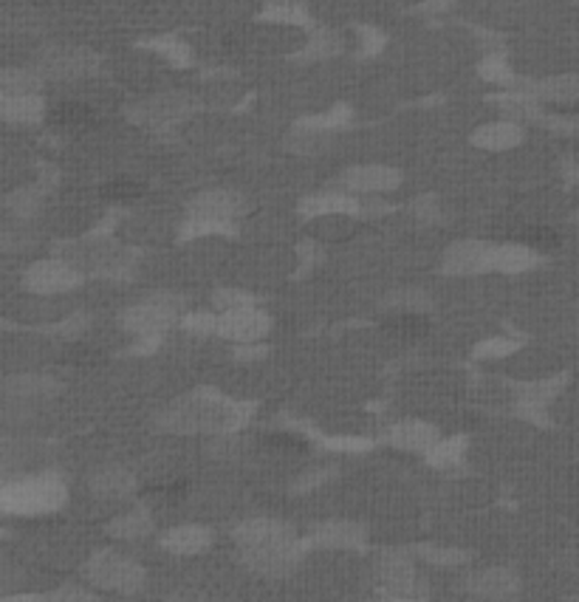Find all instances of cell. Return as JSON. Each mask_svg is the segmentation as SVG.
<instances>
[{"label": "cell", "mask_w": 579, "mask_h": 602, "mask_svg": "<svg viewBox=\"0 0 579 602\" xmlns=\"http://www.w3.org/2000/svg\"><path fill=\"white\" fill-rule=\"evenodd\" d=\"M69 501V490L55 472L26 475L7 481L0 492V509L7 515H46L57 513Z\"/></svg>", "instance_id": "cell-2"}, {"label": "cell", "mask_w": 579, "mask_h": 602, "mask_svg": "<svg viewBox=\"0 0 579 602\" xmlns=\"http://www.w3.org/2000/svg\"><path fill=\"white\" fill-rule=\"evenodd\" d=\"M0 117L12 125H35L46 117V103L40 94H3Z\"/></svg>", "instance_id": "cell-21"}, {"label": "cell", "mask_w": 579, "mask_h": 602, "mask_svg": "<svg viewBox=\"0 0 579 602\" xmlns=\"http://www.w3.org/2000/svg\"><path fill=\"white\" fill-rule=\"evenodd\" d=\"M7 207L23 221V218H28V215L40 207V190H17V193H12L7 198Z\"/></svg>", "instance_id": "cell-40"}, {"label": "cell", "mask_w": 579, "mask_h": 602, "mask_svg": "<svg viewBox=\"0 0 579 602\" xmlns=\"http://www.w3.org/2000/svg\"><path fill=\"white\" fill-rule=\"evenodd\" d=\"M348 119H351V111H348V105H337L328 113H319V117H305L300 119L297 125L300 128H311V131H323V133H334L339 128L346 125Z\"/></svg>", "instance_id": "cell-34"}, {"label": "cell", "mask_w": 579, "mask_h": 602, "mask_svg": "<svg viewBox=\"0 0 579 602\" xmlns=\"http://www.w3.org/2000/svg\"><path fill=\"white\" fill-rule=\"evenodd\" d=\"M342 51V37L334 35V32H314L311 40L305 43V49L300 51V60H328V57L339 55Z\"/></svg>", "instance_id": "cell-32"}, {"label": "cell", "mask_w": 579, "mask_h": 602, "mask_svg": "<svg viewBox=\"0 0 579 602\" xmlns=\"http://www.w3.org/2000/svg\"><path fill=\"white\" fill-rule=\"evenodd\" d=\"M232 221H215V218H195L190 215L184 227L179 229L181 241H198L207 236H232Z\"/></svg>", "instance_id": "cell-30"}, {"label": "cell", "mask_w": 579, "mask_h": 602, "mask_svg": "<svg viewBox=\"0 0 579 602\" xmlns=\"http://www.w3.org/2000/svg\"><path fill=\"white\" fill-rule=\"evenodd\" d=\"M339 190L353 195H373V193H390L401 184V173L396 167L387 165H359L348 167L346 173L337 179Z\"/></svg>", "instance_id": "cell-10"}, {"label": "cell", "mask_w": 579, "mask_h": 602, "mask_svg": "<svg viewBox=\"0 0 579 602\" xmlns=\"http://www.w3.org/2000/svg\"><path fill=\"white\" fill-rule=\"evenodd\" d=\"M218 323H221V314H213V312H190L184 314V320H181L184 332L195 334V337L218 334Z\"/></svg>", "instance_id": "cell-36"}, {"label": "cell", "mask_w": 579, "mask_h": 602, "mask_svg": "<svg viewBox=\"0 0 579 602\" xmlns=\"http://www.w3.org/2000/svg\"><path fill=\"white\" fill-rule=\"evenodd\" d=\"M478 74H481L486 83L497 85V88H515V85H518V76H515L511 65L506 63L500 55L483 57V63L478 65Z\"/></svg>", "instance_id": "cell-31"}, {"label": "cell", "mask_w": 579, "mask_h": 602, "mask_svg": "<svg viewBox=\"0 0 579 602\" xmlns=\"http://www.w3.org/2000/svg\"><path fill=\"white\" fill-rule=\"evenodd\" d=\"M518 348H520V339L492 337V339H483L481 346L475 348V357L478 360H497V357H506V353L518 351Z\"/></svg>", "instance_id": "cell-38"}, {"label": "cell", "mask_w": 579, "mask_h": 602, "mask_svg": "<svg viewBox=\"0 0 579 602\" xmlns=\"http://www.w3.org/2000/svg\"><path fill=\"white\" fill-rule=\"evenodd\" d=\"M518 85L531 91L540 103H579V74H554L545 76V80H518Z\"/></svg>", "instance_id": "cell-15"}, {"label": "cell", "mask_w": 579, "mask_h": 602, "mask_svg": "<svg viewBox=\"0 0 579 602\" xmlns=\"http://www.w3.org/2000/svg\"><path fill=\"white\" fill-rule=\"evenodd\" d=\"M463 450H467V438L456 436V438H438L427 450V461L438 470H447V467H456L458 461L463 458Z\"/></svg>", "instance_id": "cell-29"}, {"label": "cell", "mask_w": 579, "mask_h": 602, "mask_svg": "<svg viewBox=\"0 0 579 602\" xmlns=\"http://www.w3.org/2000/svg\"><path fill=\"white\" fill-rule=\"evenodd\" d=\"M526 139V125L520 122H511V119H500V122H486V125L478 128L472 133V145L481 147V150H511V147L523 145Z\"/></svg>", "instance_id": "cell-16"}, {"label": "cell", "mask_w": 579, "mask_h": 602, "mask_svg": "<svg viewBox=\"0 0 579 602\" xmlns=\"http://www.w3.org/2000/svg\"><path fill=\"white\" fill-rule=\"evenodd\" d=\"M495 269V246L483 241H461L444 255V272L449 275H481Z\"/></svg>", "instance_id": "cell-12"}, {"label": "cell", "mask_w": 579, "mask_h": 602, "mask_svg": "<svg viewBox=\"0 0 579 602\" xmlns=\"http://www.w3.org/2000/svg\"><path fill=\"white\" fill-rule=\"evenodd\" d=\"M263 21L286 23V26H311V17L300 3H269L263 12Z\"/></svg>", "instance_id": "cell-33"}, {"label": "cell", "mask_w": 579, "mask_h": 602, "mask_svg": "<svg viewBox=\"0 0 579 602\" xmlns=\"http://www.w3.org/2000/svg\"><path fill=\"white\" fill-rule=\"evenodd\" d=\"M213 300H215V309H221V312H229V309H243V305H255V298H252V294L238 289L215 291Z\"/></svg>", "instance_id": "cell-42"}, {"label": "cell", "mask_w": 579, "mask_h": 602, "mask_svg": "<svg viewBox=\"0 0 579 602\" xmlns=\"http://www.w3.org/2000/svg\"><path fill=\"white\" fill-rule=\"evenodd\" d=\"M362 201L353 198V193H317L300 201V215L314 221V218H328V215H359Z\"/></svg>", "instance_id": "cell-18"}, {"label": "cell", "mask_w": 579, "mask_h": 602, "mask_svg": "<svg viewBox=\"0 0 579 602\" xmlns=\"http://www.w3.org/2000/svg\"><path fill=\"white\" fill-rule=\"evenodd\" d=\"M415 554H421L424 561L433 563V566H458V563H467L469 557L458 549H442V546H415Z\"/></svg>", "instance_id": "cell-39"}, {"label": "cell", "mask_w": 579, "mask_h": 602, "mask_svg": "<svg viewBox=\"0 0 579 602\" xmlns=\"http://www.w3.org/2000/svg\"><path fill=\"white\" fill-rule=\"evenodd\" d=\"M85 580L97 589L119 591V594H136L145 586V568L136 561L117 552L94 554L83 568Z\"/></svg>", "instance_id": "cell-3"}, {"label": "cell", "mask_w": 579, "mask_h": 602, "mask_svg": "<svg viewBox=\"0 0 579 602\" xmlns=\"http://www.w3.org/2000/svg\"><path fill=\"white\" fill-rule=\"evenodd\" d=\"M577 221H579V215H577Z\"/></svg>", "instance_id": "cell-49"}, {"label": "cell", "mask_w": 579, "mask_h": 602, "mask_svg": "<svg viewBox=\"0 0 579 602\" xmlns=\"http://www.w3.org/2000/svg\"><path fill=\"white\" fill-rule=\"evenodd\" d=\"M213 532L204 527H176L161 534V549L173 554H198L209 549Z\"/></svg>", "instance_id": "cell-24"}, {"label": "cell", "mask_w": 579, "mask_h": 602, "mask_svg": "<svg viewBox=\"0 0 579 602\" xmlns=\"http://www.w3.org/2000/svg\"><path fill=\"white\" fill-rule=\"evenodd\" d=\"M57 385L46 376H12L7 382V396L17 401H32V399H46L49 394H55Z\"/></svg>", "instance_id": "cell-26"}, {"label": "cell", "mask_w": 579, "mask_h": 602, "mask_svg": "<svg viewBox=\"0 0 579 602\" xmlns=\"http://www.w3.org/2000/svg\"><path fill=\"white\" fill-rule=\"evenodd\" d=\"M309 543L325 549H362L365 546V529L348 520H331L311 532Z\"/></svg>", "instance_id": "cell-20"}, {"label": "cell", "mask_w": 579, "mask_h": 602, "mask_svg": "<svg viewBox=\"0 0 579 602\" xmlns=\"http://www.w3.org/2000/svg\"><path fill=\"white\" fill-rule=\"evenodd\" d=\"M150 529H153L150 515H147L145 509H136V513H128L122 515V518L113 520L111 527H108V532L119 540H138V538H145Z\"/></svg>", "instance_id": "cell-28"}, {"label": "cell", "mask_w": 579, "mask_h": 602, "mask_svg": "<svg viewBox=\"0 0 579 602\" xmlns=\"http://www.w3.org/2000/svg\"><path fill=\"white\" fill-rule=\"evenodd\" d=\"M309 546L311 543L297 540L294 532H291V534H284V538L269 540V543H261V546L241 549V554H243V561H246V566L255 568L257 575L280 577V575H289L291 568L300 563V557H303V552Z\"/></svg>", "instance_id": "cell-4"}, {"label": "cell", "mask_w": 579, "mask_h": 602, "mask_svg": "<svg viewBox=\"0 0 579 602\" xmlns=\"http://www.w3.org/2000/svg\"><path fill=\"white\" fill-rule=\"evenodd\" d=\"M415 215H419L421 221H435L438 218V201L424 195V198L415 201Z\"/></svg>", "instance_id": "cell-44"}, {"label": "cell", "mask_w": 579, "mask_h": 602, "mask_svg": "<svg viewBox=\"0 0 579 602\" xmlns=\"http://www.w3.org/2000/svg\"><path fill=\"white\" fill-rule=\"evenodd\" d=\"M195 103L190 94H181V91H167V94H159V97H150L147 103L136 105L131 111L133 122L147 128H170L181 119H186L193 113Z\"/></svg>", "instance_id": "cell-6"}, {"label": "cell", "mask_w": 579, "mask_h": 602, "mask_svg": "<svg viewBox=\"0 0 579 602\" xmlns=\"http://www.w3.org/2000/svg\"><path fill=\"white\" fill-rule=\"evenodd\" d=\"M111 193L117 195V198H131V195H138V188H111Z\"/></svg>", "instance_id": "cell-47"}, {"label": "cell", "mask_w": 579, "mask_h": 602, "mask_svg": "<svg viewBox=\"0 0 579 602\" xmlns=\"http://www.w3.org/2000/svg\"><path fill=\"white\" fill-rule=\"evenodd\" d=\"M469 594L483 597V600H506L515 597L520 589V580L509 568H486L481 575L469 577Z\"/></svg>", "instance_id": "cell-19"}, {"label": "cell", "mask_w": 579, "mask_h": 602, "mask_svg": "<svg viewBox=\"0 0 579 602\" xmlns=\"http://www.w3.org/2000/svg\"><path fill=\"white\" fill-rule=\"evenodd\" d=\"M145 46L153 51H159L161 57H167V60H170L173 65H179V69L190 65V60H193V55H190V46H186V43H181L179 37H159V40H147Z\"/></svg>", "instance_id": "cell-35"}, {"label": "cell", "mask_w": 579, "mask_h": 602, "mask_svg": "<svg viewBox=\"0 0 579 602\" xmlns=\"http://www.w3.org/2000/svg\"><path fill=\"white\" fill-rule=\"evenodd\" d=\"M238 360H257V357H263L266 353V348L263 346H255V342H246L243 348H238Z\"/></svg>", "instance_id": "cell-46"}, {"label": "cell", "mask_w": 579, "mask_h": 602, "mask_svg": "<svg viewBox=\"0 0 579 602\" xmlns=\"http://www.w3.org/2000/svg\"><path fill=\"white\" fill-rule=\"evenodd\" d=\"M176 323V309L173 305H165L159 300H147L142 305H133L122 314L124 332L136 334L138 339H145V348L156 346V339L161 337V332Z\"/></svg>", "instance_id": "cell-7"}, {"label": "cell", "mask_w": 579, "mask_h": 602, "mask_svg": "<svg viewBox=\"0 0 579 602\" xmlns=\"http://www.w3.org/2000/svg\"><path fill=\"white\" fill-rule=\"evenodd\" d=\"M243 198L232 190H207L190 201L186 213L195 218H215V221H234L243 213Z\"/></svg>", "instance_id": "cell-13"}, {"label": "cell", "mask_w": 579, "mask_h": 602, "mask_svg": "<svg viewBox=\"0 0 579 602\" xmlns=\"http://www.w3.org/2000/svg\"><path fill=\"white\" fill-rule=\"evenodd\" d=\"M359 35H362V43H365V46H362V55H376V51L385 46V37H382L376 28H359Z\"/></svg>", "instance_id": "cell-43"}, {"label": "cell", "mask_w": 579, "mask_h": 602, "mask_svg": "<svg viewBox=\"0 0 579 602\" xmlns=\"http://www.w3.org/2000/svg\"><path fill=\"white\" fill-rule=\"evenodd\" d=\"M252 410L255 405L249 401H232L215 390H198L165 410L159 416V428L173 430V433H229V430L241 428Z\"/></svg>", "instance_id": "cell-1"}, {"label": "cell", "mask_w": 579, "mask_h": 602, "mask_svg": "<svg viewBox=\"0 0 579 602\" xmlns=\"http://www.w3.org/2000/svg\"><path fill=\"white\" fill-rule=\"evenodd\" d=\"M133 490H136V478H133V472L124 470V467L108 465L88 475V492L97 495V498L119 501L128 498Z\"/></svg>", "instance_id": "cell-17"}, {"label": "cell", "mask_w": 579, "mask_h": 602, "mask_svg": "<svg viewBox=\"0 0 579 602\" xmlns=\"http://www.w3.org/2000/svg\"><path fill=\"white\" fill-rule=\"evenodd\" d=\"M51 600H94V591L69 589V586H65V589L55 591V594H51Z\"/></svg>", "instance_id": "cell-45"}, {"label": "cell", "mask_w": 579, "mask_h": 602, "mask_svg": "<svg viewBox=\"0 0 579 602\" xmlns=\"http://www.w3.org/2000/svg\"><path fill=\"white\" fill-rule=\"evenodd\" d=\"M376 577H379L382 594L405 600V597H415L419 591V575H415L413 561L405 552H385L376 563Z\"/></svg>", "instance_id": "cell-9"}, {"label": "cell", "mask_w": 579, "mask_h": 602, "mask_svg": "<svg viewBox=\"0 0 579 602\" xmlns=\"http://www.w3.org/2000/svg\"><path fill=\"white\" fill-rule=\"evenodd\" d=\"M435 442H438V430L427 422H399L390 430V444L401 450L427 453Z\"/></svg>", "instance_id": "cell-23"}, {"label": "cell", "mask_w": 579, "mask_h": 602, "mask_svg": "<svg viewBox=\"0 0 579 602\" xmlns=\"http://www.w3.org/2000/svg\"><path fill=\"white\" fill-rule=\"evenodd\" d=\"M284 534H291V529L286 527L284 520H275V518L243 520L241 527L234 529V540H238V546L241 549L261 546V543H269V540L284 538Z\"/></svg>", "instance_id": "cell-22"}, {"label": "cell", "mask_w": 579, "mask_h": 602, "mask_svg": "<svg viewBox=\"0 0 579 602\" xmlns=\"http://www.w3.org/2000/svg\"><path fill=\"white\" fill-rule=\"evenodd\" d=\"M35 69L46 80H76L94 74L99 69V57L80 46H46L37 55Z\"/></svg>", "instance_id": "cell-5"}, {"label": "cell", "mask_w": 579, "mask_h": 602, "mask_svg": "<svg viewBox=\"0 0 579 602\" xmlns=\"http://www.w3.org/2000/svg\"><path fill=\"white\" fill-rule=\"evenodd\" d=\"M387 303L394 305V309H401V312H421V309H427L430 305V298L419 289H405V291H396L394 298L387 300Z\"/></svg>", "instance_id": "cell-41"}, {"label": "cell", "mask_w": 579, "mask_h": 602, "mask_svg": "<svg viewBox=\"0 0 579 602\" xmlns=\"http://www.w3.org/2000/svg\"><path fill=\"white\" fill-rule=\"evenodd\" d=\"M269 3H303V0H269Z\"/></svg>", "instance_id": "cell-48"}, {"label": "cell", "mask_w": 579, "mask_h": 602, "mask_svg": "<svg viewBox=\"0 0 579 602\" xmlns=\"http://www.w3.org/2000/svg\"><path fill=\"white\" fill-rule=\"evenodd\" d=\"M492 103L500 108L506 119L511 122H520V125H531V122H543V103H540L531 91H526L523 85H515V88L500 91L497 97H492Z\"/></svg>", "instance_id": "cell-14"}, {"label": "cell", "mask_w": 579, "mask_h": 602, "mask_svg": "<svg viewBox=\"0 0 579 602\" xmlns=\"http://www.w3.org/2000/svg\"><path fill=\"white\" fill-rule=\"evenodd\" d=\"M272 332V317L255 305H243V309H229L221 312V323H218V334L232 342H257Z\"/></svg>", "instance_id": "cell-11"}, {"label": "cell", "mask_w": 579, "mask_h": 602, "mask_svg": "<svg viewBox=\"0 0 579 602\" xmlns=\"http://www.w3.org/2000/svg\"><path fill=\"white\" fill-rule=\"evenodd\" d=\"M46 76L37 69H7L0 74L3 94H40V85Z\"/></svg>", "instance_id": "cell-27"}, {"label": "cell", "mask_w": 579, "mask_h": 602, "mask_svg": "<svg viewBox=\"0 0 579 602\" xmlns=\"http://www.w3.org/2000/svg\"><path fill=\"white\" fill-rule=\"evenodd\" d=\"M540 125L545 131L557 133V136L579 139V113H545Z\"/></svg>", "instance_id": "cell-37"}, {"label": "cell", "mask_w": 579, "mask_h": 602, "mask_svg": "<svg viewBox=\"0 0 579 602\" xmlns=\"http://www.w3.org/2000/svg\"><path fill=\"white\" fill-rule=\"evenodd\" d=\"M540 264V252L526 246V243H504L495 246V269L506 272V275H518V272H529Z\"/></svg>", "instance_id": "cell-25"}, {"label": "cell", "mask_w": 579, "mask_h": 602, "mask_svg": "<svg viewBox=\"0 0 579 602\" xmlns=\"http://www.w3.org/2000/svg\"><path fill=\"white\" fill-rule=\"evenodd\" d=\"M80 284H83V272L69 261H37L23 277V286L35 294H62Z\"/></svg>", "instance_id": "cell-8"}]
</instances>
